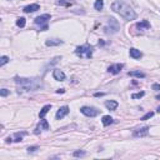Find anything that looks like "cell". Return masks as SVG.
I'll return each instance as SVG.
<instances>
[{"instance_id":"obj_1","label":"cell","mask_w":160,"mask_h":160,"mask_svg":"<svg viewBox=\"0 0 160 160\" xmlns=\"http://www.w3.org/2000/svg\"><path fill=\"white\" fill-rule=\"evenodd\" d=\"M15 83L18 85V90L20 92H35L39 88L43 86L41 80L36 79V78H33V79H29V78H15Z\"/></svg>"},{"instance_id":"obj_2","label":"cell","mask_w":160,"mask_h":160,"mask_svg":"<svg viewBox=\"0 0 160 160\" xmlns=\"http://www.w3.org/2000/svg\"><path fill=\"white\" fill-rule=\"evenodd\" d=\"M111 10L120 14V16H123L125 20H134V19H136V13L133 10V8L130 5H128L126 3L120 1V0L113 3Z\"/></svg>"},{"instance_id":"obj_3","label":"cell","mask_w":160,"mask_h":160,"mask_svg":"<svg viewBox=\"0 0 160 160\" xmlns=\"http://www.w3.org/2000/svg\"><path fill=\"white\" fill-rule=\"evenodd\" d=\"M75 54L78 56H80V58H88L90 59L93 56V46L88 45H81V46H78L76 50H75Z\"/></svg>"},{"instance_id":"obj_4","label":"cell","mask_w":160,"mask_h":160,"mask_svg":"<svg viewBox=\"0 0 160 160\" xmlns=\"http://www.w3.org/2000/svg\"><path fill=\"white\" fill-rule=\"evenodd\" d=\"M51 19L50 14H44V15H40V16L35 18V24L36 25H40L41 30H48V21Z\"/></svg>"},{"instance_id":"obj_5","label":"cell","mask_w":160,"mask_h":160,"mask_svg":"<svg viewBox=\"0 0 160 160\" xmlns=\"http://www.w3.org/2000/svg\"><path fill=\"white\" fill-rule=\"evenodd\" d=\"M80 111L83 113L85 117H90V118H94V117H96V115L99 114L98 109L92 108V106H83V108L80 109Z\"/></svg>"},{"instance_id":"obj_6","label":"cell","mask_w":160,"mask_h":160,"mask_svg":"<svg viewBox=\"0 0 160 160\" xmlns=\"http://www.w3.org/2000/svg\"><path fill=\"white\" fill-rule=\"evenodd\" d=\"M148 134H149V126H143V128H140V129H136L134 131L133 135L135 138H144V136L148 135Z\"/></svg>"},{"instance_id":"obj_7","label":"cell","mask_w":160,"mask_h":160,"mask_svg":"<svg viewBox=\"0 0 160 160\" xmlns=\"http://www.w3.org/2000/svg\"><path fill=\"white\" fill-rule=\"evenodd\" d=\"M68 114H69V108H68L67 105H65V106H61V108H59V110L56 111L55 118L59 120V119H63L64 117H67Z\"/></svg>"},{"instance_id":"obj_8","label":"cell","mask_w":160,"mask_h":160,"mask_svg":"<svg viewBox=\"0 0 160 160\" xmlns=\"http://www.w3.org/2000/svg\"><path fill=\"white\" fill-rule=\"evenodd\" d=\"M123 68H124V64H114L108 68V71L111 74H119Z\"/></svg>"},{"instance_id":"obj_9","label":"cell","mask_w":160,"mask_h":160,"mask_svg":"<svg viewBox=\"0 0 160 160\" xmlns=\"http://www.w3.org/2000/svg\"><path fill=\"white\" fill-rule=\"evenodd\" d=\"M48 129H49V123L45 120V119H41L39 125H38L36 129H35V134H39L40 130H48Z\"/></svg>"},{"instance_id":"obj_10","label":"cell","mask_w":160,"mask_h":160,"mask_svg":"<svg viewBox=\"0 0 160 160\" xmlns=\"http://www.w3.org/2000/svg\"><path fill=\"white\" fill-rule=\"evenodd\" d=\"M53 76H54L55 80H59V81L65 80V74L63 73L61 70H59V69H55V70L53 71Z\"/></svg>"},{"instance_id":"obj_11","label":"cell","mask_w":160,"mask_h":160,"mask_svg":"<svg viewBox=\"0 0 160 160\" xmlns=\"http://www.w3.org/2000/svg\"><path fill=\"white\" fill-rule=\"evenodd\" d=\"M129 54H130V56L133 59H140L143 56V54H142V51L140 50H138V49H134V48H131L130 50H129Z\"/></svg>"},{"instance_id":"obj_12","label":"cell","mask_w":160,"mask_h":160,"mask_svg":"<svg viewBox=\"0 0 160 160\" xmlns=\"http://www.w3.org/2000/svg\"><path fill=\"white\" fill-rule=\"evenodd\" d=\"M39 9H40L39 4H30L24 8V13H34V11L39 10Z\"/></svg>"},{"instance_id":"obj_13","label":"cell","mask_w":160,"mask_h":160,"mask_svg":"<svg viewBox=\"0 0 160 160\" xmlns=\"http://www.w3.org/2000/svg\"><path fill=\"white\" fill-rule=\"evenodd\" d=\"M136 28L140 30H145V29H150V23L148 20H143L140 21V23L136 24Z\"/></svg>"},{"instance_id":"obj_14","label":"cell","mask_w":160,"mask_h":160,"mask_svg":"<svg viewBox=\"0 0 160 160\" xmlns=\"http://www.w3.org/2000/svg\"><path fill=\"white\" fill-rule=\"evenodd\" d=\"M118 103L115 101V100H108V101H105V106L109 109V110H115V109L118 108Z\"/></svg>"},{"instance_id":"obj_15","label":"cell","mask_w":160,"mask_h":160,"mask_svg":"<svg viewBox=\"0 0 160 160\" xmlns=\"http://www.w3.org/2000/svg\"><path fill=\"white\" fill-rule=\"evenodd\" d=\"M113 123H114V119H113L110 115H104V117H103V125H104V126L111 125Z\"/></svg>"},{"instance_id":"obj_16","label":"cell","mask_w":160,"mask_h":160,"mask_svg":"<svg viewBox=\"0 0 160 160\" xmlns=\"http://www.w3.org/2000/svg\"><path fill=\"white\" fill-rule=\"evenodd\" d=\"M50 109H51V105H45V106H44V108L41 109V110H40V113H39V118H40V119H44V118H45V115L49 113Z\"/></svg>"},{"instance_id":"obj_17","label":"cell","mask_w":160,"mask_h":160,"mask_svg":"<svg viewBox=\"0 0 160 160\" xmlns=\"http://www.w3.org/2000/svg\"><path fill=\"white\" fill-rule=\"evenodd\" d=\"M61 44H63V40H59V39H51L46 41L48 46H56V45H61Z\"/></svg>"},{"instance_id":"obj_18","label":"cell","mask_w":160,"mask_h":160,"mask_svg":"<svg viewBox=\"0 0 160 160\" xmlns=\"http://www.w3.org/2000/svg\"><path fill=\"white\" fill-rule=\"evenodd\" d=\"M56 4L60 5V6H70L74 4V0H58Z\"/></svg>"},{"instance_id":"obj_19","label":"cell","mask_w":160,"mask_h":160,"mask_svg":"<svg viewBox=\"0 0 160 160\" xmlns=\"http://www.w3.org/2000/svg\"><path fill=\"white\" fill-rule=\"evenodd\" d=\"M128 75H129V76H135V78H145V74L144 73H142V71H129V73H128Z\"/></svg>"},{"instance_id":"obj_20","label":"cell","mask_w":160,"mask_h":160,"mask_svg":"<svg viewBox=\"0 0 160 160\" xmlns=\"http://www.w3.org/2000/svg\"><path fill=\"white\" fill-rule=\"evenodd\" d=\"M94 8H95V10H101L104 8V0H96L95 4H94Z\"/></svg>"},{"instance_id":"obj_21","label":"cell","mask_w":160,"mask_h":160,"mask_svg":"<svg viewBox=\"0 0 160 160\" xmlns=\"http://www.w3.org/2000/svg\"><path fill=\"white\" fill-rule=\"evenodd\" d=\"M26 135V133L25 131H23V133H15V140L14 142H21V139H23V136Z\"/></svg>"},{"instance_id":"obj_22","label":"cell","mask_w":160,"mask_h":160,"mask_svg":"<svg viewBox=\"0 0 160 160\" xmlns=\"http://www.w3.org/2000/svg\"><path fill=\"white\" fill-rule=\"evenodd\" d=\"M25 24H26V20H25V18H19L16 20V25L19 28H24Z\"/></svg>"},{"instance_id":"obj_23","label":"cell","mask_w":160,"mask_h":160,"mask_svg":"<svg viewBox=\"0 0 160 160\" xmlns=\"http://www.w3.org/2000/svg\"><path fill=\"white\" fill-rule=\"evenodd\" d=\"M144 95H145V93H144V92H140V93L133 94V95H131V98H133V99H140V98H143Z\"/></svg>"},{"instance_id":"obj_24","label":"cell","mask_w":160,"mask_h":160,"mask_svg":"<svg viewBox=\"0 0 160 160\" xmlns=\"http://www.w3.org/2000/svg\"><path fill=\"white\" fill-rule=\"evenodd\" d=\"M9 61V58L8 56H1V58H0V67H4V65L6 64V63Z\"/></svg>"},{"instance_id":"obj_25","label":"cell","mask_w":160,"mask_h":160,"mask_svg":"<svg viewBox=\"0 0 160 160\" xmlns=\"http://www.w3.org/2000/svg\"><path fill=\"white\" fill-rule=\"evenodd\" d=\"M153 115H154V113H153V111H150V113H146V114L144 115V117H143L142 119H140V120H148V119H150V118L153 117Z\"/></svg>"},{"instance_id":"obj_26","label":"cell","mask_w":160,"mask_h":160,"mask_svg":"<svg viewBox=\"0 0 160 160\" xmlns=\"http://www.w3.org/2000/svg\"><path fill=\"white\" fill-rule=\"evenodd\" d=\"M85 155H86V153L85 151H81V150H80V151H75L74 153L75 158H79V156H85Z\"/></svg>"},{"instance_id":"obj_27","label":"cell","mask_w":160,"mask_h":160,"mask_svg":"<svg viewBox=\"0 0 160 160\" xmlns=\"http://www.w3.org/2000/svg\"><path fill=\"white\" fill-rule=\"evenodd\" d=\"M0 95L1 96H8L9 95V90L8 89H1L0 90Z\"/></svg>"},{"instance_id":"obj_28","label":"cell","mask_w":160,"mask_h":160,"mask_svg":"<svg viewBox=\"0 0 160 160\" xmlns=\"http://www.w3.org/2000/svg\"><path fill=\"white\" fill-rule=\"evenodd\" d=\"M38 149H39L38 146H29V148H28V151H29V153H34V151H36Z\"/></svg>"},{"instance_id":"obj_29","label":"cell","mask_w":160,"mask_h":160,"mask_svg":"<svg viewBox=\"0 0 160 160\" xmlns=\"http://www.w3.org/2000/svg\"><path fill=\"white\" fill-rule=\"evenodd\" d=\"M153 89L154 90H160V84H154V85H153Z\"/></svg>"},{"instance_id":"obj_30","label":"cell","mask_w":160,"mask_h":160,"mask_svg":"<svg viewBox=\"0 0 160 160\" xmlns=\"http://www.w3.org/2000/svg\"><path fill=\"white\" fill-rule=\"evenodd\" d=\"M56 93H58V94H63V93H65V90L64 89H59V90H56Z\"/></svg>"},{"instance_id":"obj_31","label":"cell","mask_w":160,"mask_h":160,"mask_svg":"<svg viewBox=\"0 0 160 160\" xmlns=\"http://www.w3.org/2000/svg\"><path fill=\"white\" fill-rule=\"evenodd\" d=\"M103 95H104L103 93H96V94H95V96H103Z\"/></svg>"},{"instance_id":"obj_32","label":"cell","mask_w":160,"mask_h":160,"mask_svg":"<svg viewBox=\"0 0 160 160\" xmlns=\"http://www.w3.org/2000/svg\"><path fill=\"white\" fill-rule=\"evenodd\" d=\"M156 111H158V113H159V114H160V106H159V108H158V109H156Z\"/></svg>"},{"instance_id":"obj_33","label":"cell","mask_w":160,"mask_h":160,"mask_svg":"<svg viewBox=\"0 0 160 160\" xmlns=\"http://www.w3.org/2000/svg\"><path fill=\"white\" fill-rule=\"evenodd\" d=\"M156 99H160V95H158V96H156Z\"/></svg>"}]
</instances>
